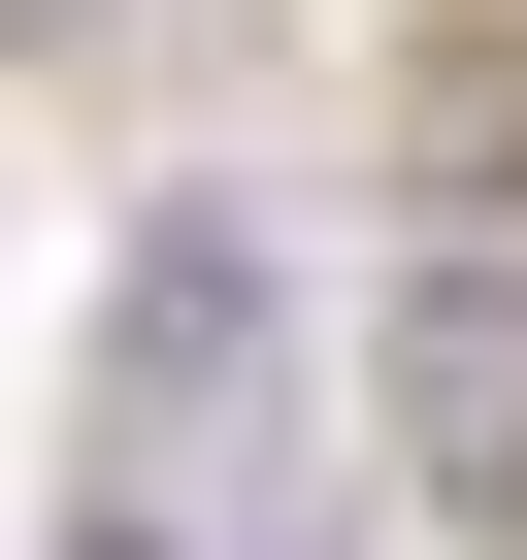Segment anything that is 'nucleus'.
Here are the masks:
<instances>
[{"label": "nucleus", "mask_w": 527, "mask_h": 560, "mask_svg": "<svg viewBox=\"0 0 527 560\" xmlns=\"http://www.w3.org/2000/svg\"><path fill=\"white\" fill-rule=\"evenodd\" d=\"M363 429H396V494H429V527H494V560H527V231H429V264H396Z\"/></svg>", "instance_id": "obj_1"}, {"label": "nucleus", "mask_w": 527, "mask_h": 560, "mask_svg": "<svg viewBox=\"0 0 527 560\" xmlns=\"http://www.w3.org/2000/svg\"><path fill=\"white\" fill-rule=\"evenodd\" d=\"M396 198H429V231H527V34H494V0L396 34Z\"/></svg>", "instance_id": "obj_2"}, {"label": "nucleus", "mask_w": 527, "mask_h": 560, "mask_svg": "<svg viewBox=\"0 0 527 560\" xmlns=\"http://www.w3.org/2000/svg\"><path fill=\"white\" fill-rule=\"evenodd\" d=\"M67 560H165V527H132V494H99V527H67Z\"/></svg>", "instance_id": "obj_3"}, {"label": "nucleus", "mask_w": 527, "mask_h": 560, "mask_svg": "<svg viewBox=\"0 0 527 560\" xmlns=\"http://www.w3.org/2000/svg\"><path fill=\"white\" fill-rule=\"evenodd\" d=\"M0 34H99V0H0Z\"/></svg>", "instance_id": "obj_4"}]
</instances>
